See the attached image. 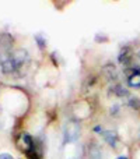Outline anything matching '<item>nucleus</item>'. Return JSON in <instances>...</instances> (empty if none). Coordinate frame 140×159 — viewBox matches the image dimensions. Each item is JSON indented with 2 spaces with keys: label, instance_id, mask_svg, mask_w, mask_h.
<instances>
[{
  "label": "nucleus",
  "instance_id": "obj_7",
  "mask_svg": "<svg viewBox=\"0 0 140 159\" xmlns=\"http://www.w3.org/2000/svg\"><path fill=\"white\" fill-rule=\"evenodd\" d=\"M129 105L132 107H135V109H140V101L136 98V96H135V98H130L129 99Z\"/></svg>",
  "mask_w": 140,
  "mask_h": 159
},
{
  "label": "nucleus",
  "instance_id": "obj_5",
  "mask_svg": "<svg viewBox=\"0 0 140 159\" xmlns=\"http://www.w3.org/2000/svg\"><path fill=\"white\" fill-rule=\"evenodd\" d=\"M14 38L7 32H3L0 34V48L2 49H10L11 45H13Z\"/></svg>",
  "mask_w": 140,
  "mask_h": 159
},
{
  "label": "nucleus",
  "instance_id": "obj_10",
  "mask_svg": "<svg viewBox=\"0 0 140 159\" xmlns=\"http://www.w3.org/2000/svg\"><path fill=\"white\" fill-rule=\"evenodd\" d=\"M116 159H128V158H126V157H123V155H122V157H118Z\"/></svg>",
  "mask_w": 140,
  "mask_h": 159
},
{
  "label": "nucleus",
  "instance_id": "obj_4",
  "mask_svg": "<svg viewBox=\"0 0 140 159\" xmlns=\"http://www.w3.org/2000/svg\"><path fill=\"white\" fill-rule=\"evenodd\" d=\"M132 57H133V53L130 52L129 48H123L121 50V55H119V61L125 66H129L130 61H132Z\"/></svg>",
  "mask_w": 140,
  "mask_h": 159
},
{
  "label": "nucleus",
  "instance_id": "obj_6",
  "mask_svg": "<svg viewBox=\"0 0 140 159\" xmlns=\"http://www.w3.org/2000/svg\"><path fill=\"white\" fill-rule=\"evenodd\" d=\"M104 138L107 140V143L112 147H116V143H118V134L115 131H104Z\"/></svg>",
  "mask_w": 140,
  "mask_h": 159
},
{
  "label": "nucleus",
  "instance_id": "obj_8",
  "mask_svg": "<svg viewBox=\"0 0 140 159\" xmlns=\"http://www.w3.org/2000/svg\"><path fill=\"white\" fill-rule=\"evenodd\" d=\"M0 159H13V157L7 152H3V154H0Z\"/></svg>",
  "mask_w": 140,
  "mask_h": 159
},
{
  "label": "nucleus",
  "instance_id": "obj_3",
  "mask_svg": "<svg viewBox=\"0 0 140 159\" xmlns=\"http://www.w3.org/2000/svg\"><path fill=\"white\" fill-rule=\"evenodd\" d=\"M80 134V127L76 121H70L67 124V129L65 131V141L66 143H70V141H76L77 137Z\"/></svg>",
  "mask_w": 140,
  "mask_h": 159
},
{
  "label": "nucleus",
  "instance_id": "obj_9",
  "mask_svg": "<svg viewBox=\"0 0 140 159\" xmlns=\"http://www.w3.org/2000/svg\"><path fill=\"white\" fill-rule=\"evenodd\" d=\"M94 131H95V133H104V131H102V129H101V127H99V126L94 127Z\"/></svg>",
  "mask_w": 140,
  "mask_h": 159
},
{
  "label": "nucleus",
  "instance_id": "obj_1",
  "mask_svg": "<svg viewBox=\"0 0 140 159\" xmlns=\"http://www.w3.org/2000/svg\"><path fill=\"white\" fill-rule=\"evenodd\" d=\"M27 60V50H16V52L10 53L8 56H4L0 53V70L4 74H11V73L17 71Z\"/></svg>",
  "mask_w": 140,
  "mask_h": 159
},
{
  "label": "nucleus",
  "instance_id": "obj_2",
  "mask_svg": "<svg viewBox=\"0 0 140 159\" xmlns=\"http://www.w3.org/2000/svg\"><path fill=\"white\" fill-rule=\"evenodd\" d=\"M125 74L128 77V84L132 88H140V69L138 67H132V69H126Z\"/></svg>",
  "mask_w": 140,
  "mask_h": 159
}]
</instances>
